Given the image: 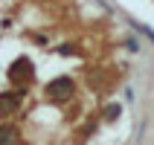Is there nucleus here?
I'll return each mask as SVG.
<instances>
[{
	"instance_id": "obj_1",
	"label": "nucleus",
	"mask_w": 154,
	"mask_h": 145,
	"mask_svg": "<svg viewBox=\"0 0 154 145\" xmlns=\"http://www.w3.org/2000/svg\"><path fill=\"white\" fill-rule=\"evenodd\" d=\"M73 93H76V81L70 76L52 78L50 84H47V99H50V102H67Z\"/></svg>"
},
{
	"instance_id": "obj_2",
	"label": "nucleus",
	"mask_w": 154,
	"mask_h": 145,
	"mask_svg": "<svg viewBox=\"0 0 154 145\" xmlns=\"http://www.w3.org/2000/svg\"><path fill=\"white\" fill-rule=\"evenodd\" d=\"M32 73H35V67H32V61H29V58H17V61L9 64V78H12L15 84L32 81Z\"/></svg>"
},
{
	"instance_id": "obj_3",
	"label": "nucleus",
	"mask_w": 154,
	"mask_h": 145,
	"mask_svg": "<svg viewBox=\"0 0 154 145\" xmlns=\"http://www.w3.org/2000/svg\"><path fill=\"white\" fill-rule=\"evenodd\" d=\"M20 104V93H0V116L12 113Z\"/></svg>"
},
{
	"instance_id": "obj_4",
	"label": "nucleus",
	"mask_w": 154,
	"mask_h": 145,
	"mask_svg": "<svg viewBox=\"0 0 154 145\" xmlns=\"http://www.w3.org/2000/svg\"><path fill=\"white\" fill-rule=\"evenodd\" d=\"M20 134L15 125H0V145H17Z\"/></svg>"
},
{
	"instance_id": "obj_5",
	"label": "nucleus",
	"mask_w": 154,
	"mask_h": 145,
	"mask_svg": "<svg viewBox=\"0 0 154 145\" xmlns=\"http://www.w3.org/2000/svg\"><path fill=\"white\" fill-rule=\"evenodd\" d=\"M122 113V104H111V107H108V110H105V119L111 122V119H116V116H119Z\"/></svg>"
}]
</instances>
